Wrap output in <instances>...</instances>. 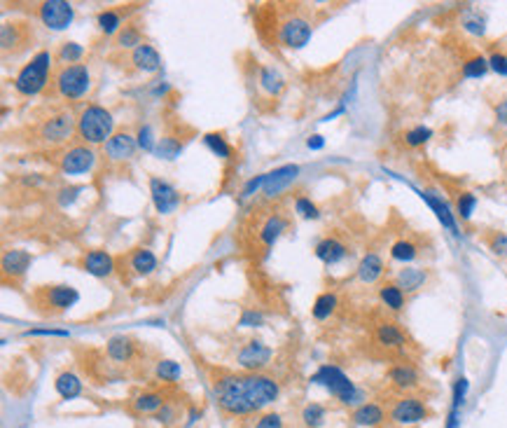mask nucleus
<instances>
[{
  "label": "nucleus",
  "instance_id": "nucleus-1",
  "mask_svg": "<svg viewBox=\"0 0 507 428\" xmlns=\"http://www.w3.org/2000/svg\"><path fill=\"white\" fill-rule=\"evenodd\" d=\"M215 398L225 415L230 417H248L276 401L281 389L278 382L267 374H223L215 379Z\"/></svg>",
  "mask_w": 507,
  "mask_h": 428
},
{
  "label": "nucleus",
  "instance_id": "nucleus-2",
  "mask_svg": "<svg viewBox=\"0 0 507 428\" xmlns=\"http://www.w3.org/2000/svg\"><path fill=\"white\" fill-rule=\"evenodd\" d=\"M311 384L325 386L330 391V396H334L342 405H349V408L363 405V394H360V389L349 379V374L337 365H320L311 374Z\"/></svg>",
  "mask_w": 507,
  "mask_h": 428
},
{
  "label": "nucleus",
  "instance_id": "nucleus-3",
  "mask_svg": "<svg viewBox=\"0 0 507 428\" xmlns=\"http://www.w3.org/2000/svg\"><path fill=\"white\" fill-rule=\"evenodd\" d=\"M113 129H115V120L113 113L106 111L103 106H87L77 118V134L80 139L89 145L96 143H108L113 139Z\"/></svg>",
  "mask_w": 507,
  "mask_h": 428
},
{
  "label": "nucleus",
  "instance_id": "nucleus-4",
  "mask_svg": "<svg viewBox=\"0 0 507 428\" xmlns=\"http://www.w3.org/2000/svg\"><path fill=\"white\" fill-rule=\"evenodd\" d=\"M49 68H51V54L47 49H42V52L35 54L33 59L17 73L14 89H17L21 96H35V94H40L47 84Z\"/></svg>",
  "mask_w": 507,
  "mask_h": 428
},
{
  "label": "nucleus",
  "instance_id": "nucleus-5",
  "mask_svg": "<svg viewBox=\"0 0 507 428\" xmlns=\"http://www.w3.org/2000/svg\"><path fill=\"white\" fill-rule=\"evenodd\" d=\"M56 92L63 99L77 101L82 99L92 87V73L84 63H73V66H61L54 75Z\"/></svg>",
  "mask_w": 507,
  "mask_h": 428
},
{
  "label": "nucleus",
  "instance_id": "nucleus-6",
  "mask_svg": "<svg viewBox=\"0 0 507 428\" xmlns=\"http://www.w3.org/2000/svg\"><path fill=\"white\" fill-rule=\"evenodd\" d=\"M80 302V293L73 286H42L35 293V304L42 314H63Z\"/></svg>",
  "mask_w": 507,
  "mask_h": 428
},
{
  "label": "nucleus",
  "instance_id": "nucleus-7",
  "mask_svg": "<svg viewBox=\"0 0 507 428\" xmlns=\"http://www.w3.org/2000/svg\"><path fill=\"white\" fill-rule=\"evenodd\" d=\"M428 417H430L428 405H425L421 398L414 396V394L400 396L398 401L393 403V408L388 410V419H391L393 424L405 426V428L421 424V422H425Z\"/></svg>",
  "mask_w": 507,
  "mask_h": 428
},
{
  "label": "nucleus",
  "instance_id": "nucleus-8",
  "mask_svg": "<svg viewBox=\"0 0 507 428\" xmlns=\"http://www.w3.org/2000/svg\"><path fill=\"white\" fill-rule=\"evenodd\" d=\"M75 132V120H73L70 113H56L51 118L42 120V125L38 127V136L42 143L56 145V143H65Z\"/></svg>",
  "mask_w": 507,
  "mask_h": 428
},
{
  "label": "nucleus",
  "instance_id": "nucleus-9",
  "mask_svg": "<svg viewBox=\"0 0 507 428\" xmlns=\"http://www.w3.org/2000/svg\"><path fill=\"white\" fill-rule=\"evenodd\" d=\"M38 14L42 24L51 28V31H65L75 19V10L65 0H45V3L38 5Z\"/></svg>",
  "mask_w": 507,
  "mask_h": 428
},
{
  "label": "nucleus",
  "instance_id": "nucleus-10",
  "mask_svg": "<svg viewBox=\"0 0 507 428\" xmlns=\"http://www.w3.org/2000/svg\"><path fill=\"white\" fill-rule=\"evenodd\" d=\"M94 164H96V152L92 148H87V145H73V148L65 150L61 159H58L61 171L68 173V176H77V173L92 171Z\"/></svg>",
  "mask_w": 507,
  "mask_h": 428
},
{
  "label": "nucleus",
  "instance_id": "nucleus-11",
  "mask_svg": "<svg viewBox=\"0 0 507 428\" xmlns=\"http://www.w3.org/2000/svg\"><path fill=\"white\" fill-rule=\"evenodd\" d=\"M313 26L308 24L304 17H290L281 24V31H278V40H281L283 47L290 49H302L308 40H311Z\"/></svg>",
  "mask_w": 507,
  "mask_h": 428
},
{
  "label": "nucleus",
  "instance_id": "nucleus-12",
  "mask_svg": "<svg viewBox=\"0 0 507 428\" xmlns=\"http://www.w3.org/2000/svg\"><path fill=\"white\" fill-rule=\"evenodd\" d=\"M33 38V31L28 24H21V21H5L3 28H0V45H3V52H12L19 54L28 47V42Z\"/></svg>",
  "mask_w": 507,
  "mask_h": 428
},
{
  "label": "nucleus",
  "instance_id": "nucleus-13",
  "mask_svg": "<svg viewBox=\"0 0 507 428\" xmlns=\"http://www.w3.org/2000/svg\"><path fill=\"white\" fill-rule=\"evenodd\" d=\"M150 194H152L154 208H157V213L161 215L173 213L180 204V192L164 178H157V176L150 178Z\"/></svg>",
  "mask_w": 507,
  "mask_h": 428
},
{
  "label": "nucleus",
  "instance_id": "nucleus-14",
  "mask_svg": "<svg viewBox=\"0 0 507 428\" xmlns=\"http://www.w3.org/2000/svg\"><path fill=\"white\" fill-rule=\"evenodd\" d=\"M386 379L395 391H400L402 396L411 394V391L421 386V374H418V370L411 365V363H395V365L388 367Z\"/></svg>",
  "mask_w": 507,
  "mask_h": 428
},
{
  "label": "nucleus",
  "instance_id": "nucleus-15",
  "mask_svg": "<svg viewBox=\"0 0 507 428\" xmlns=\"http://www.w3.org/2000/svg\"><path fill=\"white\" fill-rule=\"evenodd\" d=\"M271 356H274V351L269 349L267 344L260 342V339H251L248 344H244V349L239 351V365L244 370H251V372H257V370L267 367Z\"/></svg>",
  "mask_w": 507,
  "mask_h": 428
},
{
  "label": "nucleus",
  "instance_id": "nucleus-16",
  "mask_svg": "<svg viewBox=\"0 0 507 428\" xmlns=\"http://www.w3.org/2000/svg\"><path fill=\"white\" fill-rule=\"evenodd\" d=\"M264 194L267 197H276V194H281L285 187L292 185L299 176V166L297 164H285V166H278V169L264 173Z\"/></svg>",
  "mask_w": 507,
  "mask_h": 428
},
{
  "label": "nucleus",
  "instance_id": "nucleus-17",
  "mask_svg": "<svg viewBox=\"0 0 507 428\" xmlns=\"http://www.w3.org/2000/svg\"><path fill=\"white\" fill-rule=\"evenodd\" d=\"M386 419H388V415H386L384 405H379V403H363L351 412V422L360 428H377L384 424Z\"/></svg>",
  "mask_w": 507,
  "mask_h": 428
},
{
  "label": "nucleus",
  "instance_id": "nucleus-18",
  "mask_svg": "<svg viewBox=\"0 0 507 428\" xmlns=\"http://www.w3.org/2000/svg\"><path fill=\"white\" fill-rule=\"evenodd\" d=\"M136 148H138V143L131 134H127V132L113 134V139L106 143V155L110 162H127V159L134 157Z\"/></svg>",
  "mask_w": 507,
  "mask_h": 428
},
{
  "label": "nucleus",
  "instance_id": "nucleus-19",
  "mask_svg": "<svg viewBox=\"0 0 507 428\" xmlns=\"http://www.w3.org/2000/svg\"><path fill=\"white\" fill-rule=\"evenodd\" d=\"M374 339H377L379 346L391 349V351H402L407 346V335L391 321H384V323L377 325V330H374Z\"/></svg>",
  "mask_w": 507,
  "mask_h": 428
},
{
  "label": "nucleus",
  "instance_id": "nucleus-20",
  "mask_svg": "<svg viewBox=\"0 0 507 428\" xmlns=\"http://www.w3.org/2000/svg\"><path fill=\"white\" fill-rule=\"evenodd\" d=\"M82 270L96 279H106L115 272V260L106 251H89L82 258Z\"/></svg>",
  "mask_w": 507,
  "mask_h": 428
},
{
  "label": "nucleus",
  "instance_id": "nucleus-21",
  "mask_svg": "<svg viewBox=\"0 0 507 428\" xmlns=\"http://www.w3.org/2000/svg\"><path fill=\"white\" fill-rule=\"evenodd\" d=\"M346 253H349V248L339 241V239H334V237H325L323 241L315 244V258H318L320 263H325V265L342 263V260L346 258Z\"/></svg>",
  "mask_w": 507,
  "mask_h": 428
},
{
  "label": "nucleus",
  "instance_id": "nucleus-22",
  "mask_svg": "<svg viewBox=\"0 0 507 428\" xmlns=\"http://www.w3.org/2000/svg\"><path fill=\"white\" fill-rule=\"evenodd\" d=\"M166 403L168 401L164 391H143L131 401V408H134L136 415H157Z\"/></svg>",
  "mask_w": 507,
  "mask_h": 428
},
{
  "label": "nucleus",
  "instance_id": "nucleus-23",
  "mask_svg": "<svg viewBox=\"0 0 507 428\" xmlns=\"http://www.w3.org/2000/svg\"><path fill=\"white\" fill-rule=\"evenodd\" d=\"M33 258L26 251H7L3 256V274L7 279H21L31 267Z\"/></svg>",
  "mask_w": 507,
  "mask_h": 428
},
{
  "label": "nucleus",
  "instance_id": "nucleus-24",
  "mask_svg": "<svg viewBox=\"0 0 507 428\" xmlns=\"http://www.w3.org/2000/svg\"><path fill=\"white\" fill-rule=\"evenodd\" d=\"M418 194H421V199H423L425 204H428L430 208H432V211H435L437 220L442 222L444 227L451 232V234H456V237H458V225H456V218H453V213H451L449 204H446L444 199L435 197V194H432V192H418Z\"/></svg>",
  "mask_w": 507,
  "mask_h": 428
},
{
  "label": "nucleus",
  "instance_id": "nucleus-25",
  "mask_svg": "<svg viewBox=\"0 0 507 428\" xmlns=\"http://www.w3.org/2000/svg\"><path fill=\"white\" fill-rule=\"evenodd\" d=\"M131 63L141 73H157L161 68V56L152 45H141L131 52Z\"/></svg>",
  "mask_w": 507,
  "mask_h": 428
},
{
  "label": "nucleus",
  "instance_id": "nucleus-26",
  "mask_svg": "<svg viewBox=\"0 0 507 428\" xmlns=\"http://www.w3.org/2000/svg\"><path fill=\"white\" fill-rule=\"evenodd\" d=\"M106 351H108L110 360L129 363L131 358H134V353H136V344H134V339L127 337V335H113L108 339Z\"/></svg>",
  "mask_w": 507,
  "mask_h": 428
},
{
  "label": "nucleus",
  "instance_id": "nucleus-27",
  "mask_svg": "<svg viewBox=\"0 0 507 428\" xmlns=\"http://www.w3.org/2000/svg\"><path fill=\"white\" fill-rule=\"evenodd\" d=\"M381 277H384V260L377 253H367L358 265V279L363 284H377Z\"/></svg>",
  "mask_w": 507,
  "mask_h": 428
},
{
  "label": "nucleus",
  "instance_id": "nucleus-28",
  "mask_svg": "<svg viewBox=\"0 0 507 428\" xmlns=\"http://www.w3.org/2000/svg\"><path fill=\"white\" fill-rule=\"evenodd\" d=\"M54 389L63 401H73V398H77L82 394V382H80V377L75 372H68V370H65V372L56 374Z\"/></svg>",
  "mask_w": 507,
  "mask_h": 428
},
{
  "label": "nucleus",
  "instance_id": "nucleus-29",
  "mask_svg": "<svg viewBox=\"0 0 507 428\" xmlns=\"http://www.w3.org/2000/svg\"><path fill=\"white\" fill-rule=\"evenodd\" d=\"M425 281H428V272L418 270V267H409V270H402L398 274L395 284L402 288V293H416V290L425 286Z\"/></svg>",
  "mask_w": 507,
  "mask_h": 428
},
{
  "label": "nucleus",
  "instance_id": "nucleus-30",
  "mask_svg": "<svg viewBox=\"0 0 507 428\" xmlns=\"http://www.w3.org/2000/svg\"><path fill=\"white\" fill-rule=\"evenodd\" d=\"M131 270H134L138 277H148L154 270H157V256L150 248H138L131 256Z\"/></svg>",
  "mask_w": 507,
  "mask_h": 428
},
{
  "label": "nucleus",
  "instance_id": "nucleus-31",
  "mask_svg": "<svg viewBox=\"0 0 507 428\" xmlns=\"http://www.w3.org/2000/svg\"><path fill=\"white\" fill-rule=\"evenodd\" d=\"M285 229H288V220H285L283 215H271L269 220L262 225L260 241H262L264 246H274V241L283 234Z\"/></svg>",
  "mask_w": 507,
  "mask_h": 428
},
{
  "label": "nucleus",
  "instance_id": "nucleus-32",
  "mask_svg": "<svg viewBox=\"0 0 507 428\" xmlns=\"http://www.w3.org/2000/svg\"><path fill=\"white\" fill-rule=\"evenodd\" d=\"M379 300L393 311H400L402 307H405V293H402V288L398 284H384L381 286L379 288Z\"/></svg>",
  "mask_w": 507,
  "mask_h": 428
},
{
  "label": "nucleus",
  "instance_id": "nucleus-33",
  "mask_svg": "<svg viewBox=\"0 0 507 428\" xmlns=\"http://www.w3.org/2000/svg\"><path fill=\"white\" fill-rule=\"evenodd\" d=\"M337 295L334 293H323L315 297V302H313V307H311V314L315 321H325V318H330L334 314V309H337Z\"/></svg>",
  "mask_w": 507,
  "mask_h": 428
},
{
  "label": "nucleus",
  "instance_id": "nucleus-34",
  "mask_svg": "<svg viewBox=\"0 0 507 428\" xmlns=\"http://www.w3.org/2000/svg\"><path fill=\"white\" fill-rule=\"evenodd\" d=\"M154 377H157L159 382H164V384H175L182 377V367L175 360L164 358V360L157 363V367H154Z\"/></svg>",
  "mask_w": 507,
  "mask_h": 428
},
{
  "label": "nucleus",
  "instance_id": "nucleus-35",
  "mask_svg": "<svg viewBox=\"0 0 507 428\" xmlns=\"http://www.w3.org/2000/svg\"><path fill=\"white\" fill-rule=\"evenodd\" d=\"M325 419H327L325 405H320V403H308V405H304V410H302V424H304L306 428H320L323 424H325Z\"/></svg>",
  "mask_w": 507,
  "mask_h": 428
},
{
  "label": "nucleus",
  "instance_id": "nucleus-36",
  "mask_svg": "<svg viewBox=\"0 0 507 428\" xmlns=\"http://www.w3.org/2000/svg\"><path fill=\"white\" fill-rule=\"evenodd\" d=\"M99 28H101V33H106V35H115V33H120L122 31V12H117V10H103L99 12Z\"/></svg>",
  "mask_w": 507,
  "mask_h": 428
},
{
  "label": "nucleus",
  "instance_id": "nucleus-37",
  "mask_svg": "<svg viewBox=\"0 0 507 428\" xmlns=\"http://www.w3.org/2000/svg\"><path fill=\"white\" fill-rule=\"evenodd\" d=\"M204 145H206V148H208L215 157H220V159H230V157H232V145L227 143V139H225L223 134H215V132L206 134V136H204Z\"/></svg>",
  "mask_w": 507,
  "mask_h": 428
},
{
  "label": "nucleus",
  "instance_id": "nucleus-38",
  "mask_svg": "<svg viewBox=\"0 0 507 428\" xmlns=\"http://www.w3.org/2000/svg\"><path fill=\"white\" fill-rule=\"evenodd\" d=\"M182 152V143L178 139H173V136H164V139H159L157 143V150H154V155L161 157V159H178Z\"/></svg>",
  "mask_w": 507,
  "mask_h": 428
},
{
  "label": "nucleus",
  "instance_id": "nucleus-39",
  "mask_svg": "<svg viewBox=\"0 0 507 428\" xmlns=\"http://www.w3.org/2000/svg\"><path fill=\"white\" fill-rule=\"evenodd\" d=\"M82 56H84V47L77 45V42H63L56 52V59L61 61L63 66H73V63H77Z\"/></svg>",
  "mask_w": 507,
  "mask_h": 428
},
{
  "label": "nucleus",
  "instance_id": "nucleus-40",
  "mask_svg": "<svg viewBox=\"0 0 507 428\" xmlns=\"http://www.w3.org/2000/svg\"><path fill=\"white\" fill-rule=\"evenodd\" d=\"M391 256H393V260H398V263H411V260H416L418 248H416V244H414V241H407V239H400V241H395V244H393Z\"/></svg>",
  "mask_w": 507,
  "mask_h": 428
},
{
  "label": "nucleus",
  "instance_id": "nucleus-41",
  "mask_svg": "<svg viewBox=\"0 0 507 428\" xmlns=\"http://www.w3.org/2000/svg\"><path fill=\"white\" fill-rule=\"evenodd\" d=\"M487 70H489V59H484V56H472V59L463 63V77H470V80L484 77Z\"/></svg>",
  "mask_w": 507,
  "mask_h": 428
},
{
  "label": "nucleus",
  "instance_id": "nucleus-42",
  "mask_svg": "<svg viewBox=\"0 0 507 428\" xmlns=\"http://www.w3.org/2000/svg\"><path fill=\"white\" fill-rule=\"evenodd\" d=\"M260 84L269 94H278L283 89V77H281V73L274 70V68H262L260 70Z\"/></svg>",
  "mask_w": 507,
  "mask_h": 428
},
{
  "label": "nucleus",
  "instance_id": "nucleus-43",
  "mask_svg": "<svg viewBox=\"0 0 507 428\" xmlns=\"http://www.w3.org/2000/svg\"><path fill=\"white\" fill-rule=\"evenodd\" d=\"M117 45L124 47V49H129V47H141L143 42H141V31H138L136 26H124L120 33H117Z\"/></svg>",
  "mask_w": 507,
  "mask_h": 428
},
{
  "label": "nucleus",
  "instance_id": "nucleus-44",
  "mask_svg": "<svg viewBox=\"0 0 507 428\" xmlns=\"http://www.w3.org/2000/svg\"><path fill=\"white\" fill-rule=\"evenodd\" d=\"M475 206H477V197L472 192H461L458 194V201H456V211L463 220H470L475 213Z\"/></svg>",
  "mask_w": 507,
  "mask_h": 428
},
{
  "label": "nucleus",
  "instance_id": "nucleus-45",
  "mask_svg": "<svg viewBox=\"0 0 507 428\" xmlns=\"http://www.w3.org/2000/svg\"><path fill=\"white\" fill-rule=\"evenodd\" d=\"M430 139H432V129H428V127H414L405 134V143L409 148H418V145L428 143Z\"/></svg>",
  "mask_w": 507,
  "mask_h": 428
},
{
  "label": "nucleus",
  "instance_id": "nucleus-46",
  "mask_svg": "<svg viewBox=\"0 0 507 428\" xmlns=\"http://www.w3.org/2000/svg\"><path fill=\"white\" fill-rule=\"evenodd\" d=\"M136 143H138V148H141L143 152H154V150H157V143H159V141L154 139L152 127H150V125H143L141 129H138Z\"/></svg>",
  "mask_w": 507,
  "mask_h": 428
},
{
  "label": "nucleus",
  "instance_id": "nucleus-47",
  "mask_svg": "<svg viewBox=\"0 0 507 428\" xmlns=\"http://www.w3.org/2000/svg\"><path fill=\"white\" fill-rule=\"evenodd\" d=\"M295 213L306 218V220H318V218H320L318 206H315L308 197H297L295 199Z\"/></svg>",
  "mask_w": 507,
  "mask_h": 428
},
{
  "label": "nucleus",
  "instance_id": "nucleus-48",
  "mask_svg": "<svg viewBox=\"0 0 507 428\" xmlns=\"http://www.w3.org/2000/svg\"><path fill=\"white\" fill-rule=\"evenodd\" d=\"M253 428H285V422L281 415H276V412H264L255 419Z\"/></svg>",
  "mask_w": 507,
  "mask_h": 428
},
{
  "label": "nucleus",
  "instance_id": "nucleus-49",
  "mask_svg": "<svg viewBox=\"0 0 507 428\" xmlns=\"http://www.w3.org/2000/svg\"><path fill=\"white\" fill-rule=\"evenodd\" d=\"M154 419H157V422L161 424V426H171V424H175L180 419V415H178V408H175V405L168 401L164 408H161L157 415H154Z\"/></svg>",
  "mask_w": 507,
  "mask_h": 428
},
{
  "label": "nucleus",
  "instance_id": "nucleus-50",
  "mask_svg": "<svg viewBox=\"0 0 507 428\" xmlns=\"http://www.w3.org/2000/svg\"><path fill=\"white\" fill-rule=\"evenodd\" d=\"M489 68H491V70H496L498 75L507 77V54H503V52H498V49H494V52H491V56H489Z\"/></svg>",
  "mask_w": 507,
  "mask_h": 428
},
{
  "label": "nucleus",
  "instance_id": "nucleus-51",
  "mask_svg": "<svg viewBox=\"0 0 507 428\" xmlns=\"http://www.w3.org/2000/svg\"><path fill=\"white\" fill-rule=\"evenodd\" d=\"M489 248L496 253V256H507V234L503 232H494L489 237Z\"/></svg>",
  "mask_w": 507,
  "mask_h": 428
},
{
  "label": "nucleus",
  "instance_id": "nucleus-52",
  "mask_svg": "<svg viewBox=\"0 0 507 428\" xmlns=\"http://www.w3.org/2000/svg\"><path fill=\"white\" fill-rule=\"evenodd\" d=\"M262 321H264V318H262L260 311H255V309H246V311H244V316H241L239 325H241V328H260Z\"/></svg>",
  "mask_w": 507,
  "mask_h": 428
},
{
  "label": "nucleus",
  "instance_id": "nucleus-53",
  "mask_svg": "<svg viewBox=\"0 0 507 428\" xmlns=\"http://www.w3.org/2000/svg\"><path fill=\"white\" fill-rule=\"evenodd\" d=\"M463 26H465V31L475 33V35H484V31H487V26H484V17H480V14H470V17H465Z\"/></svg>",
  "mask_w": 507,
  "mask_h": 428
},
{
  "label": "nucleus",
  "instance_id": "nucleus-54",
  "mask_svg": "<svg viewBox=\"0 0 507 428\" xmlns=\"http://www.w3.org/2000/svg\"><path fill=\"white\" fill-rule=\"evenodd\" d=\"M26 337H35V335H45V337H68V330H56V328H33L24 332Z\"/></svg>",
  "mask_w": 507,
  "mask_h": 428
},
{
  "label": "nucleus",
  "instance_id": "nucleus-55",
  "mask_svg": "<svg viewBox=\"0 0 507 428\" xmlns=\"http://www.w3.org/2000/svg\"><path fill=\"white\" fill-rule=\"evenodd\" d=\"M264 178H267V176H264V173H262V176H257V178H251V180H248L246 187H244V192H241V197H251L253 192H257V190H260V187H264Z\"/></svg>",
  "mask_w": 507,
  "mask_h": 428
},
{
  "label": "nucleus",
  "instance_id": "nucleus-56",
  "mask_svg": "<svg viewBox=\"0 0 507 428\" xmlns=\"http://www.w3.org/2000/svg\"><path fill=\"white\" fill-rule=\"evenodd\" d=\"M77 192H82V187H70V190H63L61 194V206H68V204H73V199L77 197Z\"/></svg>",
  "mask_w": 507,
  "mask_h": 428
},
{
  "label": "nucleus",
  "instance_id": "nucleus-57",
  "mask_svg": "<svg viewBox=\"0 0 507 428\" xmlns=\"http://www.w3.org/2000/svg\"><path fill=\"white\" fill-rule=\"evenodd\" d=\"M496 118H498V122H503V125H507V99L501 101V103L496 106Z\"/></svg>",
  "mask_w": 507,
  "mask_h": 428
},
{
  "label": "nucleus",
  "instance_id": "nucleus-58",
  "mask_svg": "<svg viewBox=\"0 0 507 428\" xmlns=\"http://www.w3.org/2000/svg\"><path fill=\"white\" fill-rule=\"evenodd\" d=\"M323 145H325V139H323V136H318V134L311 136V139L306 141V148H308V150H320Z\"/></svg>",
  "mask_w": 507,
  "mask_h": 428
},
{
  "label": "nucleus",
  "instance_id": "nucleus-59",
  "mask_svg": "<svg viewBox=\"0 0 507 428\" xmlns=\"http://www.w3.org/2000/svg\"><path fill=\"white\" fill-rule=\"evenodd\" d=\"M199 417H201V410H196V408H192V410H189V415H187L189 424H194V422H196V419H199Z\"/></svg>",
  "mask_w": 507,
  "mask_h": 428
},
{
  "label": "nucleus",
  "instance_id": "nucleus-60",
  "mask_svg": "<svg viewBox=\"0 0 507 428\" xmlns=\"http://www.w3.org/2000/svg\"><path fill=\"white\" fill-rule=\"evenodd\" d=\"M409 428H411V426H409Z\"/></svg>",
  "mask_w": 507,
  "mask_h": 428
}]
</instances>
